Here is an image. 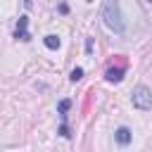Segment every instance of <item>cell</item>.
<instances>
[{"instance_id": "obj_9", "label": "cell", "mask_w": 152, "mask_h": 152, "mask_svg": "<svg viewBox=\"0 0 152 152\" xmlns=\"http://www.w3.org/2000/svg\"><path fill=\"white\" fill-rule=\"evenodd\" d=\"M62 138H71V131H69V124L66 121H62V126H59V131H57Z\"/></svg>"}, {"instance_id": "obj_11", "label": "cell", "mask_w": 152, "mask_h": 152, "mask_svg": "<svg viewBox=\"0 0 152 152\" xmlns=\"http://www.w3.org/2000/svg\"><path fill=\"white\" fill-rule=\"evenodd\" d=\"M59 12H62V14H66V12H69V7H66V2H62V5H59Z\"/></svg>"}, {"instance_id": "obj_1", "label": "cell", "mask_w": 152, "mask_h": 152, "mask_svg": "<svg viewBox=\"0 0 152 152\" xmlns=\"http://www.w3.org/2000/svg\"><path fill=\"white\" fill-rule=\"evenodd\" d=\"M102 21H104V26H107L109 31H114V33H124V31H126V21H124L119 0H104V2H102Z\"/></svg>"}, {"instance_id": "obj_7", "label": "cell", "mask_w": 152, "mask_h": 152, "mask_svg": "<svg viewBox=\"0 0 152 152\" xmlns=\"http://www.w3.org/2000/svg\"><path fill=\"white\" fill-rule=\"evenodd\" d=\"M69 107H71V100H59V104H57V114L62 116V121H66V112H69Z\"/></svg>"}, {"instance_id": "obj_10", "label": "cell", "mask_w": 152, "mask_h": 152, "mask_svg": "<svg viewBox=\"0 0 152 152\" xmlns=\"http://www.w3.org/2000/svg\"><path fill=\"white\" fill-rule=\"evenodd\" d=\"M86 52H88V55L93 52V38H90V36L86 38Z\"/></svg>"}, {"instance_id": "obj_6", "label": "cell", "mask_w": 152, "mask_h": 152, "mask_svg": "<svg viewBox=\"0 0 152 152\" xmlns=\"http://www.w3.org/2000/svg\"><path fill=\"white\" fill-rule=\"evenodd\" d=\"M43 43H45V48H48V50H57V48L62 45L59 36H55V33H48V36L43 38Z\"/></svg>"}, {"instance_id": "obj_8", "label": "cell", "mask_w": 152, "mask_h": 152, "mask_svg": "<svg viewBox=\"0 0 152 152\" xmlns=\"http://www.w3.org/2000/svg\"><path fill=\"white\" fill-rule=\"evenodd\" d=\"M81 78H83V69H81V66L71 69V74H69V81H71V83H76V81H81Z\"/></svg>"}, {"instance_id": "obj_13", "label": "cell", "mask_w": 152, "mask_h": 152, "mask_svg": "<svg viewBox=\"0 0 152 152\" xmlns=\"http://www.w3.org/2000/svg\"><path fill=\"white\" fill-rule=\"evenodd\" d=\"M86 2H93V0H86Z\"/></svg>"}, {"instance_id": "obj_3", "label": "cell", "mask_w": 152, "mask_h": 152, "mask_svg": "<svg viewBox=\"0 0 152 152\" xmlns=\"http://www.w3.org/2000/svg\"><path fill=\"white\" fill-rule=\"evenodd\" d=\"M14 38L17 40H31V33H28V17L26 14H21L19 17V21H17V31H14Z\"/></svg>"}, {"instance_id": "obj_4", "label": "cell", "mask_w": 152, "mask_h": 152, "mask_svg": "<svg viewBox=\"0 0 152 152\" xmlns=\"http://www.w3.org/2000/svg\"><path fill=\"white\" fill-rule=\"evenodd\" d=\"M131 140H133V133H131L128 126H119V128L114 131V142H116V145L126 147V145H131Z\"/></svg>"}, {"instance_id": "obj_2", "label": "cell", "mask_w": 152, "mask_h": 152, "mask_svg": "<svg viewBox=\"0 0 152 152\" xmlns=\"http://www.w3.org/2000/svg\"><path fill=\"white\" fill-rule=\"evenodd\" d=\"M131 102L135 109L140 112H150L152 109V90L147 86H135L133 93H131Z\"/></svg>"}, {"instance_id": "obj_12", "label": "cell", "mask_w": 152, "mask_h": 152, "mask_svg": "<svg viewBox=\"0 0 152 152\" xmlns=\"http://www.w3.org/2000/svg\"><path fill=\"white\" fill-rule=\"evenodd\" d=\"M21 2H24V7H26V10H31V7H33V0H21Z\"/></svg>"}, {"instance_id": "obj_5", "label": "cell", "mask_w": 152, "mask_h": 152, "mask_svg": "<svg viewBox=\"0 0 152 152\" xmlns=\"http://www.w3.org/2000/svg\"><path fill=\"white\" fill-rule=\"evenodd\" d=\"M124 66H112V69H107L104 71V78L109 81V83H121L124 81Z\"/></svg>"}]
</instances>
